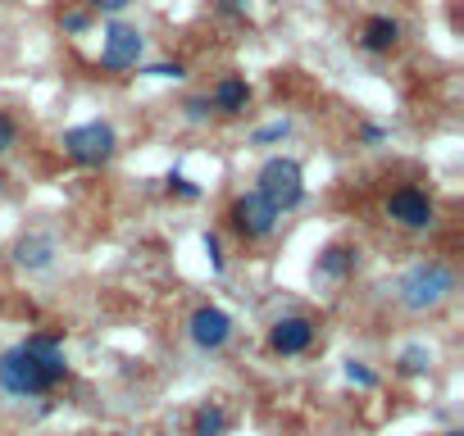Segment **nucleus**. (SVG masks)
<instances>
[{
	"label": "nucleus",
	"instance_id": "nucleus-1",
	"mask_svg": "<svg viewBox=\"0 0 464 436\" xmlns=\"http://www.w3.org/2000/svg\"><path fill=\"white\" fill-rule=\"evenodd\" d=\"M64 377H69V359H64L60 336L33 332V336H24L14 350L0 355V386H5L10 395H19V400L51 395Z\"/></svg>",
	"mask_w": 464,
	"mask_h": 436
},
{
	"label": "nucleus",
	"instance_id": "nucleus-2",
	"mask_svg": "<svg viewBox=\"0 0 464 436\" xmlns=\"http://www.w3.org/2000/svg\"><path fill=\"white\" fill-rule=\"evenodd\" d=\"M450 296H455V269L441 264V260H423L396 282V300L410 314H428V309L446 305Z\"/></svg>",
	"mask_w": 464,
	"mask_h": 436
},
{
	"label": "nucleus",
	"instance_id": "nucleus-3",
	"mask_svg": "<svg viewBox=\"0 0 464 436\" xmlns=\"http://www.w3.org/2000/svg\"><path fill=\"white\" fill-rule=\"evenodd\" d=\"M256 191H260L278 213H292V209L305 204V168H301L292 155H274V159L260 164V173H256Z\"/></svg>",
	"mask_w": 464,
	"mask_h": 436
},
{
	"label": "nucleus",
	"instance_id": "nucleus-4",
	"mask_svg": "<svg viewBox=\"0 0 464 436\" xmlns=\"http://www.w3.org/2000/svg\"><path fill=\"white\" fill-rule=\"evenodd\" d=\"M60 146H64V155H69L78 168H101V164H110V159H114V150H119V132H114L110 123L92 118V123L69 128Z\"/></svg>",
	"mask_w": 464,
	"mask_h": 436
},
{
	"label": "nucleus",
	"instance_id": "nucleus-5",
	"mask_svg": "<svg viewBox=\"0 0 464 436\" xmlns=\"http://www.w3.org/2000/svg\"><path fill=\"white\" fill-rule=\"evenodd\" d=\"M278 209L260 195V191H246V195H237L227 204V223H232V232H237L242 242H265V237H274V228H278Z\"/></svg>",
	"mask_w": 464,
	"mask_h": 436
},
{
	"label": "nucleus",
	"instance_id": "nucleus-6",
	"mask_svg": "<svg viewBox=\"0 0 464 436\" xmlns=\"http://www.w3.org/2000/svg\"><path fill=\"white\" fill-rule=\"evenodd\" d=\"M387 218H392L396 228H405V232H423V228L437 223V204L419 186H396L387 195Z\"/></svg>",
	"mask_w": 464,
	"mask_h": 436
},
{
	"label": "nucleus",
	"instance_id": "nucleus-7",
	"mask_svg": "<svg viewBox=\"0 0 464 436\" xmlns=\"http://www.w3.org/2000/svg\"><path fill=\"white\" fill-rule=\"evenodd\" d=\"M146 55V37L132 28V24H110L105 28V42H101V64L110 73H132Z\"/></svg>",
	"mask_w": 464,
	"mask_h": 436
},
{
	"label": "nucleus",
	"instance_id": "nucleus-8",
	"mask_svg": "<svg viewBox=\"0 0 464 436\" xmlns=\"http://www.w3.org/2000/svg\"><path fill=\"white\" fill-rule=\"evenodd\" d=\"M187 336H191V346L196 350H223L227 346V336H232V318L218 309V305H200V309H191V318H187Z\"/></svg>",
	"mask_w": 464,
	"mask_h": 436
},
{
	"label": "nucleus",
	"instance_id": "nucleus-9",
	"mask_svg": "<svg viewBox=\"0 0 464 436\" xmlns=\"http://www.w3.org/2000/svg\"><path fill=\"white\" fill-rule=\"evenodd\" d=\"M314 346V323L301 318V314H287L269 327V350L274 355H305Z\"/></svg>",
	"mask_w": 464,
	"mask_h": 436
},
{
	"label": "nucleus",
	"instance_id": "nucleus-10",
	"mask_svg": "<svg viewBox=\"0 0 464 436\" xmlns=\"http://www.w3.org/2000/svg\"><path fill=\"white\" fill-rule=\"evenodd\" d=\"M401 37H405V28H401L392 14H369V19L360 24V46H364L369 55H392V51L401 46Z\"/></svg>",
	"mask_w": 464,
	"mask_h": 436
},
{
	"label": "nucleus",
	"instance_id": "nucleus-11",
	"mask_svg": "<svg viewBox=\"0 0 464 436\" xmlns=\"http://www.w3.org/2000/svg\"><path fill=\"white\" fill-rule=\"evenodd\" d=\"M14 264L28 269V273H42L55 264V237L51 232H28L14 242Z\"/></svg>",
	"mask_w": 464,
	"mask_h": 436
},
{
	"label": "nucleus",
	"instance_id": "nucleus-12",
	"mask_svg": "<svg viewBox=\"0 0 464 436\" xmlns=\"http://www.w3.org/2000/svg\"><path fill=\"white\" fill-rule=\"evenodd\" d=\"M205 100H209V109H218V114H246V105H251V82L227 73V78L214 82V91H209Z\"/></svg>",
	"mask_w": 464,
	"mask_h": 436
},
{
	"label": "nucleus",
	"instance_id": "nucleus-13",
	"mask_svg": "<svg viewBox=\"0 0 464 436\" xmlns=\"http://www.w3.org/2000/svg\"><path fill=\"white\" fill-rule=\"evenodd\" d=\"M355 264H360L355 246H324L319 260H314V278L319 282H346L355 273Z\"/></svg>",
	"mask_w": 464,
	"mask_h": 436
},
{
	"label": "nucleus",
	"instance_id": "nucleus-14",
	"mask_svg": "<svg viewBox=\"0 0 464 436\" xmlns=\"http://www.w3.org/2000/svg\"><path fill=\"white\" fill-rule=\"evenodd\" d=\"M227 427H232V413H227L218 400L196 404V413H191V436H227Z\"/></svg>",
	"mask_w": 464,
	"mask_h": 436
},
{
	"label": "nucleus",
	"instance_id": "nucleus-15",
	"mask_svg": "<svg viewBox=\"0 0 464 436\" xmlns=\"http://www.w3.org/2000/svg\"><path fill=\"white\" fill-rule=\"evenodd\" d=\"M428 364H432V355H428L423 346H410V350L401 355V373H405V377H419V373H428Z\"/></svg>",
	"mask_w": 464,
	"mask_h": 436
},
{
	"label": "nucleus",
	"instance_id": "nucleus-16",
	"mask_svg": "<svg viewBox=\"0 0 464 436\" xmlns=\"http://www.w3.org/2000/svg\"><path fill=\"white\" fill-rule=\"evenodd\" d=\"M60 28H64L69 37H82V33L92 28V10H60Z\"/></svg>",
	"mask_w": 464,
	"mask_h": 436
},
{
	"label": "nucleus",
	"instance_id": "nucleus-17",
	"mask_svg": "<svg viewBox=\"0 0 464 436\" xmlns=\"http://www.w3.org/2000/svg\"><path fill=\"white\" fill-rule=\"evenodd\" d=\"M164 186H169V195H182V200H200V186H196V182H191L187 173H178V168H173V173L164 177Z\"/></svg>",
	"mask_w": 464,
	"mask_h": 436
},
{
	"label": "nucleus",
	"instance_id": "nucleus-18",
	"mask_svg": "<svg viewBox=\"0 0 464 436\" xmlns=\"http://www.w3.org/2000/svg\"><path fill=\"white\" fill-rule=\"evenodd\" d=\"M200 251H205V260H209V269H214V273H223V269H227V260H223V242H218L214 232H205V237H200Z\"/></svg>",
	"mask_w": 464,
	"mask_h": 436
},
{
	"label": "nucleus",
	"instance_id": "nucleus-19",
	"mask_svg": "<svg viewBox=\"0 0 464 436\" xmlns=\"http://www.w3.org/2000/svg\"><path fill=\"white\" fill-rule=\"evenodd\" d=\"M287 132H292V123H287V118H274V123H265L251 141H256V146H269V141H283Z\"/></svg>",
	"mask_w": 464,
	"mask_h": 436
},
{
	"label": "nucleus",
	"instance_id": "nucleus-20",
	"mask_svg": "<svg viewBox=\"0 0 464 436\" xmlns=\"http://www.w3.org/2000/svg\"><path fill=\"white\" fill-rule=\"evenodd\" d=\"M346 382H351V386H378V377H373V368H369L364 359H351V364H346Z\"/></svg>",
	"mask_w": 464,
	"mask_h": 436
},
{
	"label": "nucleus",
	"instance_id": "nucleus-21",
	"mask_svg": "<svg viewBox=\"0 0 464 436\" xmlns=\"http://www.w3.org/2000/svg\"><path fill=\"white\" fill-rule=\"evenodd\" d=\"M19 146V123L5 114V109H0V155H10Z\"/></svg>",
	"mask_w": 464,
	"mask_h": 436
},
{
	"label": "nucleus",
	"instance_id": "nucleus-22",
	"mask_svg": "<svg viewBox=\"0 0 464 436\" xmlns=\"http://www.w3.org/2000/svg\"><path fill=\"white\" fill-rule=\"evenodd\" d=\"M146 78H187V64H178V60H160V64H150V69H141Z\"/></svg>",
	"mask_w": 464,
	"mask_h": 436
},
{
	"label": "nucleus",
	"instance_id": "nucleus-23",
	"mask_svg": "<svg viewBox=\"0 0 464 436\" xmlns=\"http://www.w3.org/2000/svg\"><path fill=\"white\" fill-rule=\"evenodd\" d=\"M128 5H132V0H87L92 14H123Z\"/></svg>",
	"mask_w": 464,
	"mask_h": 436
},
{
	"label": "nucleus",
	"instance_id": "nucleus-24",
	"mask_svg": "<svg viewBox=\"0 0 464 436\" xmlns=\"http://www.w3.org/2000/svg\"><path fill=\"white\" fill-rule=\"evenodd\" d=\"M205 114H209V100H205V96H191V100H187V118H191V123H200Z\"/></svg>",
	"mask_w": 464,
	"mask_h": 436
},
{
	"label": "nucleus",
	"instance_id": "nucleus-25",
	"mask_svg": "<svg viewBox=\"0 0 464 436\" xmlns=\"http://www.w3.org/2000/svg\"><path fill=\"white\" fill-rule=\"evenodd\" d=\"M360 141H364V146H378V141H387V128H378V123H364V128H360Z\"/></svg>",
	"mask_w": 464,
	"mask_h": 436
},
{
	"label": "nucleus",
	"instance_id": "nucleus-26",
	"mask_svg": "<svg viewBox=\"0 0 464 436\" xmlns=\"http://www.w3.org/2000/svg\"><path fill=\"white\" fill-rule=\"evenodd\" d=\"M251 0H218V14H242Z\"/></svg>",
	"mask_w": 464,
	"mask_h": 436
},
{
	"label": "nucleus",
	"instance_id": "nucleus-27",
	"mask_svg": "<svg viewBox=\"0 0 464 436\" xmlns=\"http://www.w3.org/2000/svg\"><path fill=\"white\" fill-rule=\"evenodd\" d=\"M441 436H464V431H459V427H450V431H441Z\"/></svg>",
	"mask_w": 464,
	"mask_h": 436
},
{
	"label": "nucleus",
	"instance_id": "nucleus-28",
	"mask_svg": "<svg viewBox=\"0 0 464 436\" xmlns=\"http://www.w3.org/2000/svg\"><path fill=\"white\" fill-rule=\"evenodd\" d=\"M0 191H5V173H0Z\"/></svg>",
	"mask_w": 464,
	"mask_h": 436
}]
</instances>
